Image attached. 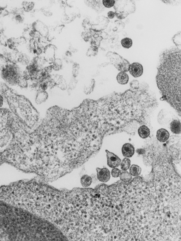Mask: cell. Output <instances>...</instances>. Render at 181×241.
<instances>
[{
  "label": "cell",
  "mask_w": 181,
  "mask_h": 241,
  "mask_svg": "<svg viewBox=\"0 0 181 241\" xmlns=\"http://www.w3.org/2000/svg\"><path fill=\"white\" fill-rule=\"evenodd\" d=\"M3 102H4V97L0 95V108L3 105Z\"/></svg>",
  "instance_id": "816d5d0a"
},
{
  "label": "cell",
  "mask_w": 181,
  "mask_h": 241,
  "mask_svg": "<svg viewBox=\"0 0 181 241\" xmlns=\"http://www.w3.org/2000/svg\"><path fill=\"white\" fill-rule=\"evenodd\" d=\"M33 29L35 30L40 33V35L43 36L44 37L46 36L48 34V30L47 27H46L41 22L37 21L32 25Z\"/></svg>",
  "instance_id": "2e32d148"
},
{
  "label": "cell",
  "mask_w": 181,
  "mask_h": 241,
  "mask_svg": "<svg viewBox=\"0 0 181 241\" xmlns=\"http://www.w3.org/2000/svg\"><path fill=\"white\" fill-rule=\"evenodd\" d=\"M128 71L129 73L134 78H137L141 76L143 73V67L142 65L134 62L130 64L129 67Z\"/></svg>",
  "instance_id": "8fae6325"
},
{
  "label": "cell",
  "mask_w": 181,
  "mask_h": 241,
  "mask_svg": "<svg viewBox=\"0 0 181 241\" xmlns=\"http://www.w3.org/2000/svg\"><path fill=\"white\" fill-rule=\"evenodd\" d=\"M48 98V93L46 91H39L37 94L35 99L36 103L37 104H41L47 100Z\"/></svg>",
  "instance_id": "ffe728a7"
},
{
  "label": "cell",
  "mask_w": 181,
  "mask_h": 241,
  "mask_svg": "<svg viewBox=\"0 0 181 241\" xmlns=\"http://www.w3.org/2000/svg\"><path fill=\"white\" fill-rule=\"evenodd\" d=\"M91 32H83L82 33V36L83 38L85 41H88L89 40L91 37L93 36L91 34Z\"/></svg>",
  "instance_id": "ee69618b"
},
{
  "label": "cell",
  "mask_w": 181,
  "mask_h": 241,
  "mask_svg": "<svg viewBox=\"0 0 181 241\" xmlns=\"http://www.w3.org/2000/svg\"><path fill=\"white\" fill-rule=\"evenodd\" d=\"M14 19H15L16 22L18 24H20L22 23L24 21V18L21 16V15H15L14 17Z\"/></svg>",
  "instance_id": "bcb514c9"
},
{
  "label": "cell",
  "mask_w": 181,
  "mask_h": 241,
  "mask_svg": "<svg viewBox=\"0 0 181 241\" xmlns=\"http://www.w3.org/2000/svg\"><path fill=\"white\" fill-rule=\"evenodd\" d=\"M156 82L162 99L181 115V49L172 46L164 49L158 58Z\"/></svg>",
  "instance_id": "277c9868"
},
{
  "label": "cell",
  "mask_w": 181,
  "mask_h": 241,
  "mask_svg": "<svg viewBox=\"0 0 181 241\" xmlns=\"http://www.w3.org/2000/svg\"><path fill=\"white\" fill-rule=\"evenodd\" d=\"M18 62H19L20 64L24 65H28L30 62V60L29 56H27L26 54L20 53L18 57Z\"/></svg>",
  "instance_id": "484cf974"
},
{
  "label": "cell",
  "mask_w": 181,
  "mask_h": 241,
  "mask_svg": "<svg viewBox=\"0 0 181 241\" xmlns=\"http://www.w3.org/2000/svg\"><path fill=\"white\" fill-rule=\"evenodd\" d=\"M5 36H4L3 35H2L0 34V44L6 46V42L5 41Z\"/></svg>",
  "instance_id": "c3c4849f"
},
{
  "label": "cell",
  "mask_w": 181,
  "mask_h": 241,
  "mask_svg": "<svg viewBox=\"0 0 181 241\" xmlns=\"http://www.w3.org/2000/svg\"><path fill=\"white\" fill-rule=\"evenodd\" d=\"M16 41H17V45H20L24 44L26 43V40L24 37H20L19 38H17L16 39Z\"/></svg>",
  "instance_id": "7dc6e473"
},
{
  "label": "cell",
  "mask_w": 181,
  "mask_h": 241,
  "mask_svg": "<svg viewBox=\"0 0 181 241\" xmlns=\"http://www.w3.org/2000/svg\"><path fill=\"white\" fill-rule=\"evenodd\" d=\"M119 177L120 180L127 183L130 182L133 179L132 176H131L130 173L127 171H121Z\"/></svg>",
  "instance_id": "cb8c5ba5"
},
{
  "label": "cell",
  "mask_w": 181,
  "mask_h": 241,
  "mask_svg": "<svg viewBox=\"0 0 181 241\" xmlns=\"http://www.w3.org/2000/svg\"><path fill=\"white\" fill-rule=\"evenodd\" d=\"M79 65L76 63H75L73 65V71H72V74L73 77L76 78L78 76L79 74Z\"/></svg>",
  "instance_id": "74e56055"
},
{
  "label": "cell",
  "mask_w": 181,
  "mask_h": 241,
  "mask_svg": "<svg viewBox=\"0 0 181 241\" xmlns=\"http://www.w3.org/2000/svg\"><path fill=\"white\" fill-rule=\"evenodd\" d=\"M78 84V80L76 79V78L73 77L72 78L70 82L68 85V90H72L74 89L76 87V85Z\"/></svg>",
  "instance_id": "f35d334b"
},
{
  "label": "cell",
  "mask_w": 181,
  "mask_h": 241,
  "mask_svg": "<svg viewBox=\"0 0 181 241\" xmlns=\"http://www.w3.org/2000/svg\"><path fill=\"white\" fill-rule=\"evenodd\" d=\"M57 87H59L62 90H65L67 88V84L66 83V81L64 79L63 82L60 84L59 85H58Z\"/></svg>",
  "instance_id": "f6af8a7d"
},
{
  "label": "cell",
  "mask_w": 181,
  "mask_h": 241,
  "mask_svg": "<svg viewBox=\"0 0 181 241\" xmlns=\"http://www.w3.org/2000/svg\"><path fill=\"white\" fill-rule=\"evenodd\" d=\"M134 152L135 150L134 147L131 143H127L124 144L122 146V154L125 157H132L134 154Z\"/></svg>",
  "instance_id": "9a60e30c"
},
{
  "label": "cell",
  "mask_w": 181,
  "mask_h": 241,
  "mask_svg": "<svg viewBox=\"0 0 181 241\" xmlns=\"http://www.w3.org/2000/svg\"><path fill=\"white\" fill-rule=\"evenodd\" d=\"M172 41L176 44L177 48L180 49V46H181V34H180V32L176 34V35L173 36L172 38Z\"/></svg>",
  "instance_id": "e575fe53"
},
{
  "label": "cell",
  "mask_w": 181,
  "mask_h": 241,
  "mask_svg": "<svg viewBox=\"0 0 181 241\" xmlns=\"http://www.w3.org/2000/svg\"><path fill=\"white\" fill-rule=\"evenodd\" d=\"M98 52V48L96 46H91L87 51L88 56H95Z\"/></svg>",
  "instance_id": "836d02e7"
},
{
  "label": "cell",
  "mask_w": 181,
  "mask_h": 241,
  "mask_svg": "<svg viewBox=\"0 0 181 241\" xmlns=\"http://www.w3.org/2000/svg\"><path fill=\"white\" fill-rule=\"evenodd\" d=\"M48 83L47 82H42V83H40L39 84V90H38V92L42 91H45L46 90L48 89Z\"/></svg>",
  "instance_id": "7bdbcfd3"
},
{
  "label": "cell",
  "mask_w": 181,
  "mask_h": 241,
  "mask_svg": "<svg viewBox=\"0 0 181 241\" xmlns=\"http://www.w3.org/2000/svg\"><path fill=\"white\" fill-rule=\"evenodd\" d=\"M52 65L54 70L56 71L60 70L62 69L63 65L62 60L60 59H54V60L53 62Z\"/></svg>",
  "instance_id": "4dcf8cb0"
},
{
  "label": "cell",
  "mask_w": 181,
  "mask_h": 241,
  "mask_svg": "<svg viewBox=\"0 0 181 241\" xmlns=\"http://www.w3.org/2000/svg\"><path fill=\"white\" fill-rule=\"evenodd\" d=\"M102 2L104 7L108 8L114 6L115 3V1L114 0H103Z\"/></svg>",
  "instance_id": "d590c367"
},
{
  "label": "cell",
  "mask_w": 181,
  "mask_h": 241,
  "mask_svg": "<svg viewBox=\"0 0 181 241\" xmlns=\"http://www.w3.org/2000/svg\"><path fill=\"white\" fill-rule=\"evenodd\" d=\"M121 169L123 171H127L130 168L131 166V160L129 158L125 157L122 161H121Z\"/></svg>",
  "instance_id": "83f0119b"
},
{
  "label": "cell",
  "mask_w": 181,
  "mask_h": 241,
  "mask_svg": "<svg viewBox=\"0 0 181 241\" xmlns=\"http://www.w3.org/2000/svg\"><path fill=\"white\" fill-rule=\"evenodd\" d=\"M107 15L109 19H113L115 16V12L113 11L109 12Z\"/></svg>",
  "instance_id": "681fc988"
},
{
  "label": "cell",
  "mask_w": 181,
  "mask_h": 241,
  "mask_svg": "<svg viewBox=\"0 0 181 241\" xmlns=\"http://www.w3.org/2000/svg\"><path fill=\"white\" fill-rule=\"evenodd\" d=\"M138 134L140 138L145 139L148 138L150 136V129L145 125H142L138 128Z\"/></svg>",
  "instance_id": "ac0fdd59"
},
{
  "label": "cell",
  "mask_w": 181,
  "mask_h": 241,
  "mask_svg": "<svg viewBox=\"0 0 181 241\" xmlns=\"http://www.w3.org/2000/svg\"><path fill=\"white\" fill-rule=\"evenodd\" d=\"M121 44L124 48L125 49H129L132 46V40L129 37H125L121 40Z\"/></svg>",
  "instance_id": "f1b7e54d"
},
{
  "label": "cell",
  "mask_w": 181,
  "mask_h": 241,
  "mask_svg": "<svg viewBox=\"0 0 181 241\" xmlns=\"http://www.w3.org/2000/svg\"><path fill=\"white\" fill-rule=\"evenodd\" d=\"M0 95L5 98L11 111L21 122L31 130L37 127L40 114L29 100L2 82L0 83Z\"/></svg>",
  "instance_id": "5b68a950"
},
{
  "label": "cell",
  "mask_w": 181,
  "mask_h": 241,
  "mask_svg": "<svg viewBox=\"0 0 181 241\" xmlns=\"http://www.w3.org/2000/svg\"><path fill=\"white\" fill-rule=\"evenodd\" d=\"M8 63L7 59H6L5 56L0 54V68H2Z\"/></svg>",
  "instance_id": "b9f144b4"
},
{
  "label": "cell",
  "mask_w": 181,
  "mask_h": 241,
  "mask_svg": "<svg viewBox=\"0 0 181 241\" xmlns=\"http://www.w3.org/2000/svg\"><path fill=\"white\" fill-rule=\"evenodd\" d=\"M103 40L102 36H99L98 34H95L93 35L92 37H91V46H96L99 47L100 45V42Z\"/></svg>",
  "instance_id": "4316f807"
},
{
  "label": "cell",
  "mask_w": 181,
  "mask_h": 241,
  "mask_svg": "<svg viewBox=\"0 0 181 241\" xmlns=\"http://www.w3.org/2000/svg\"><path fill=\"white\" fill-rule=\"evenodd\" d=\"M18 85L20 87H22L23 88H25L28 86V82L27 80L25 78H24V76H22L20 78L19 82H18Z\"/></svg>",
  "instance_id": "8d00e7d4"
},
{
  "label": "cell",
  "mask_w": 181,
  "mask_h": 241,
  "mask_svg": "<svg viewBox=\"0 0 181 241\" xmlns=\"http://www.w3.org/2000/svg\"><path fill=\"white\" fill-rule=\"evenodd\" d=\"M51 78L54 80V82L56 84V86H58L61 83L63 82L64 80V78H63V76L60 75L56 74L54 75H51Z\"/></svg>",
  "instance_id": "d6a6232c"
},
{
  "label": "cell",
  "mask_w": 181,
  "mask_h": 241,
  "mask_svg": "<svg viewBox=\"0 0 181 241\" xmlns=\"http://www.w3.org/2000/svg\"><path fill=\"white\" fill-rule=\"evenodd\" d=\"M85 4L94 9L97 12H101L104 10V7L101 1H87Z\"/></svg>",
  "instance_id": "e0dca14e"
},
{
  "label": "cell",
  "mask_w": 181,
  "mask_h": 241,
  "mask_svg": "<svg viewBox=\"0 0 181 241\" xmlns=\"http://www.w3.org/2000/svg\"><path fill=\"white\" fill-rule=\"evenodd\" d=\"M153 202L142 178L102 184L98 206L100 241H146L154 215Z\"/></svg>",
  "instance_id": "7a4b0ae2"
},
{
  "label": "cell",
  "mask_w": 181,
  "mask_h": 241,
  "mask_svg": "<svg viewBox=\"0 0 181 241\" xmlns=\"http://www.w3.org/2000/svg\"><path fill=\"white\" fill-rule=\"evenodd\" d=\"M4 31V29L3 26H2V24L0 22V34L2 33Z\"/></svg>",
  "instance_id": "f5cc1de1"
},
{
  "label": "cell",
  "mask_w": 181,
  "mask_h": 241,
  "mask_svg": "<svg viewBox=\"0 0 181 241\" xmlns=\"http://www.w3.org/2000/svg\"><path fill=\"white\" fill-rule=\"evenodd\" d=\"M115 15L123 19L136 10V5L133 1H115L114 5Z\"/></svg>",
  "instance_id": "52a82bcc"
},
{
  "label": "cell",
  "mask_w": 181,
  "mask_h": 241,
  "mask_svg": "<svg viewBox=\"0 0 181 241\" xmlns=\"http://www.w3.org/2000/svg\"><path fill=\"white\" fill-rule=\"evenodd\" d=\"M129 173L131 176L136 177L139 176L141 173L142 169L138 165L133 164L130 166L129 168Z\"/></svg>",
  "instance_id": "d4e9b609"
},
{
  "label": "cell",
  "mask_w": 181,
  "mask_h": 241,
  "mask_svg": "<svg viewBox=\"0 0 181 241\" xmlns=\"http://www.w3.org/2000/svg\"><path fill=\"white\" fill-rule=\"evenodd\" d=\"M56 48L52 45L46 46L44 50V59L46 61L50 63L54 60L55 50Z\"/></svg>",
  "instance_id": "4fadbf2b"
},
{
  "label": "cell",
  "mask_w": 181,
  "mask_h": 241,
  "mask_svg": "<svg viewBox=\"0 0 181 241\" xmlns=\"http://www.w3.org/2000/svg\"><path fill=\"white\" fill-rule=\"evenodd\" d=\"M117 81L119 84L124 85L127 84L129 81V76L127 74L124 72H120L118 74L116 77Z\"/></svg>",
  "instance_id": "44dd1931"
},
{
  "label": "cell",
  "mask_w": 181,
  "mask_h": 241,
  "mask_svg": "<svg viewBox=\"0 0 181 241\" xmlns=\"http://www.w3.org/2000/svg\"><path fill=\"white\" fill-rule=\"evenodd\" d=\"M0 200L50 222L68 239L78 217V188L58 189L38 177L0 186Z\"/></svg>",
  "instance_id": "3957f363"
},
{
  "label": "cell",
  "mask_w": 181,
  "mask_h": 241,
  "mask_svg": "<svg viewBox=\"0 0 181 241\" xmlns=\"http://www.w3.org/2000/svg\"><path fill=\"white\" fill-rule=\"evenodd\" d=\"M121 170L117 168H113L112 170V176L113 177H118L121 174Z\"/></svg>",
  "instance_id": "60d3db41"
},
{
  "label": "cell",
  "mask_w": 181,
  "mask_h": 241,
  "mask_svg": "<svg viewBox=\"0 0 181 241\" xmlns=\"http://www.w3.org/2000/svg\"><path fill=\"white\" fill-rule=\"evenodd\" d=\"M65 55H66L67 56L71 57L72 55V52H70V51H67V52H66V53H65Z\"/></svg>",
  "instance_id": "db71d44e"
},
{
  "label": "cell",
  "mask_w": 181,
  "mask_h": 241,
  "mask_svg": "<svg viewBox=\"0 0 181 241\" xmlns=\"http://www.w3.org/2000/svg\"><path fill=\"white\" fill-rule=\"evenodd\" d=\"M107 153V164L110 168H116L119 167L121 163V159L117 155L107 150H105Z\"/></svg>",
  "instance_id": "30bf717a"
},
{
  "label": "cell",
  "mask_w": 181,
  "mask_h": 241,
  "mask_svg": "<svg viewBox=\"0 0 181 241\" xmlns=\"http://www.w3.org/2000/svg\"><path fill=\"white\" fill-rule=\"evenodd\" d=\"M10 115L8 109L0 108V142L8 131Z\"/></svg>",
  "instance_id": "9c48e42d"
},
{
  "label": "cell",
  "mask_w": 181,
  "mask_h": 241,
  "mask_svg": "<svg viewBox=\"0 0 181 241\" xmlns=\"http://www.w3.org/2000/svg\"><path fill=\"white\" fill-rule=\"evenodd\" d=\"M6 43H7L9 48L13 50L16 49V47L18 46L17 41H16V39H15V38H11V39L7 40Z\"/></svg>",
  "instance_id": "1f68e13d"
},
{
  "label": "cell",
  "mask_w": 181,
  "mask_h": 241,
  "mask_svg": "<svg viewBox=\"0 0 181 241\" xmlns=\"http://www.w3.org/2000/svg\"><path fill=\"white\" fill-rule=\"evenodd\" d=\"M95 86V80L94 79L90 80L88 84L85 85L84 92L86 95H89L93 91Z\"/></svg>",
  "instance_id": "603a6c76"
},
{
  "label": "cell",
  "mask_w": 181,
  "mask_h": 241,
  "mask_svg": "<svg viewBox=\"0 0 181 241\" xmlns=\"http://www.w3.org/2000/svg\"><path fill=\"white\" fill-rule=\"evenodd\" d=\"M96 171L97 178L99 181L104 183L109 181L110 178V173L108 169L105 167L103 168L97 167Z\"/></svg>",
  "instance_id": "7c38bea8"
},
{
  "label": "cell",
  "mask_w": 181,
  "mask_h": 241,
  "mask_svg": "<svg viewBox=\"0 0 181 241\" xmlns=\"http://www.w3.org/2000/svg\"><path fill=\"white\" fill-rule=\"evenodd\" d=\"M170 138V133L169 131L165 129H161L157 131L156 139L161 143H164L167 142Z\"/></svg>",
  "instance_id": "5bb4252c"
},
{
  "label": "cell",
  "mask_w": 181,
  "mask_h": 241,
  "mask_svg": "<svg viewBox=\"0 0 181 241\" xmlns=\"http://www.w3.org/2000/svg\"><path fill=\"white\" fill-rule=\"evenodd\" d=\"M2 79L11 85H18L20 78L23 76V73L16 64H8L1 69Z\"/></svg>",
  "instance_id": "8992f818"
},
{
  "label": "cell",
  "mask_w": 181,
  "mask_h": 241,
  "mask_svg": "<svg viewBox=\"0 0 181 241\" xmlns=\"http://www.w3.org/2000/svg\"><path fill=\"white\" fill-rule=\"evenodd\" d=\"M11 133L4 150L6 163L46 182L70 173L99 153L80 105L71 110L52 106L32 130L14 115Z\"/></svg>",
  "instance_id": "6da1fadb"
},
{
  "label": "cell",
  "mask_w": 181,
  "mask_h": 241,
  "mask_svg": "<svg viewBox=\"0 0 181 241\" xmlns=\"http://www.w3.org/2000/svg\"><path fill=\"white\" fill-rule=\"evenodd\" d=\"M9 14V12L6 10H4L0 11V16L2 15V16H6Z\"/></svg>",
  "instance_id": "f907efd6"
},
{
  "label": "cell",
  "mask_w": 181,
  "mask_h": 241,
  "mask_svg": "<svg viewBox=\"0 0 181 241\" xmlns=\"http://www.w3.org/2000/svg\"><path fill=\"white\" fill-rule=\"evenodd\" d=\"M131 89L133 90H136L138 89L140 87V84L137 80H133L130 83Z\"/></svg>",
  "instance_id": "ab89813d"
},
{
  "label": "cell",
  "mask_w": 181,
  "mask_h": 241,
  "mask_svg": "<svg viewBox=\"0 0 181 241\" xmlns=\"http://www.w3.org/2000/svg\"><path fill=\"white\" fill-rule=\"evenodd\" d=\"M181 121L180 120H174L170 124V129L173 133L177 135L181 134Z\"/></svg>",
  "instance_id": "d6986e66"
},
{
  "label": "cell",
  "mask_w": 181,
  "mask_h": 241,
  "mask_svg": "<svg viewBox=\"0 0 181 241\" xmlns=\"http://www.w3.org/2000/svg\"><path fill=\"white\" fill-rule=\"evenodd\" d=\"M80 183L82 187L88 188L92 183V178L88 174H84L80 178Z\"/></svg>",
  "instance_id": "7402d4cb"
},
{
  "label": "cell",
  "mask_w": 181,
  "mask_h": 241,
  "mask_svg": "<svg viewBox=\"0 0 181 241\" xmlns=\"http://www.w3.org/2000/svg\"><path fill=\"white\" fill-rule=\"evenodd\" d=\"M106 57L109 59L111 64L118 70L124 73H127L128 71L130 63L117 53L110 51L107 53Z\"/></svg>",
  "instance_id": "ba28073f"
},
{
  "label": "cell",
  "mask_w": 181,
  "mask_h": 241,
  "mask_svg": "<svg viewBox=\"0 0 181 241\" xmlns=\"http://www.w3.org/2000/svg\"><path fill=\"white\" fill-rule=\"evenodd\" d=\"M23 9L26 12H30L32 10L34 7V3L32 2H23L22 3Z\"/></svg>",
  "instance_id": "f546056e"
}]
</instances>
